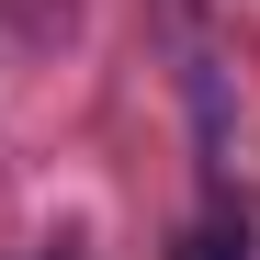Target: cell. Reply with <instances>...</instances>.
<instances>
[{
	"label": "cell",
	"instance_id": "1",
	"mask_svg": "<svg viewBox=\"0 0 260 260\" xmlns=\"http://www.w3.org/2000/svg\"><path fill=\"white\" fill-rule=\"evenodd\" d=\"M170 260H249V226L238 215H192V226L170 238Z\"/></svg>",
	"mask_w": 260,
	"mask_h": 260
}]
</instances>
